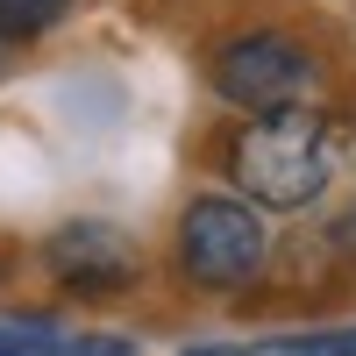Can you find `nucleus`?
Returning a JSON list of instances; mask_svg holds the SVG:
<instances>
[{
  "label": "nucleus",
  "instance_id": "1",
  "mask_svg": "<svg viewBox=\"0 0 356 356\" xmlns=\"http://www.w3.org/2000/svg\"><path fill=\"white\" fill-rule=\"evenodd\" d=\"M228 186L250 207H271V214H292V207H314L328 193V178L342 164V129L307 107H278V114H250L243 129L228 136Z\"/></svg>",
  "mask_w": 356,
  "mask_h": 356
},
{
  "label": "nucleus",
  "instance_id": "2",
  "mask_svg": "<svg viewBox=\"0 0 356 356\" xmlns=\"http://www.w3.org/2000/svg\"><path fill=\"white\" fill-rule=\"evenodd\" d=\"M271 264V221L243 193H200L178 214V278L193 292H250Z\"/></svg>",
  "mask_w": 356,
  "mask_h": 356
},
{
  "label": "nucleus",
  "instance_id": "3",
  "mask_svg": "<svg viewBox=\"0 0 356 356\" xmlns=\"http://www.w3.org/2000/svg\"><path fill=\"white\" fill-rule=\"evenodd\" d=\"M207 79L235 114H278V107H307L321 86V57L307 36L292 29H235L228 43H214Z\"/></svg>",
  "mask_w": 356,
  "mask_h": 356
},
{
  "label": "nucleus",
  "instance_id": "4",
  "mask_svg": "<svg viewBox=\"0 0 356 356\" xmlns=\"http://www.w3.org/2000/svg\"><path fill=\"white\" fill-rule=\"evenodd\" d=\"M43 264H50V278L65 285L72 300H122V292H136V278H143V250L122 228H107V221L50 228Z\"/></svg>",
  "mask_w": 356,
  "mask_h": 356
},
{
  "label": "nucleus",
  "instance_id": "5",
  "mask_svg": "<svg viewBox=\"0 0 356 356\" xmlns=\"http://www.w3.org/2000/svg\"><path fill=\"white\" fill-rule=\"evenodd\" d=\"M0 356H136L129 335H79L50 314H0Z\"/></svg>",
  "mask_w": 356,
  "mask_h": 356
},
{
  "label": "nucleus",
  "instance_id": "6",
  "mask_svg": "<svg viewBox=\"0 0 356 356\" xmlns=\"http://www.w3.org/2000/svg\"><path fill=\"white\" fill-rule=\"evenodd\" d=\"M243 356H356V321H349V328H307V335H271V342H250Z\"/></svg>",
  "mask_w": 356,
  "mask_h": 356
},
{
  "label": "nucleus",
  "instance_id": "7",
  "mask_svg": "<svg viewBox=\"0 0 356 356\" xmlns=\"http://www.w3.org/2000/svg\"><path fill=\"white\" fill-rule=\"evenodd\" d=\"M72 15V0H0V43H29Z\"/></svg>",
  "mask_w": 356,
  "mask_h": 356
},
{
  "label": "nucleus",
  "instance_id": "8",
  "mask_svg": "<svg viewBox=\"0 0 356 356\" xmlns=\"http://www.w3.org/2000/svg\"><path fill=\"white\" fill-rule=\"evenodd\" d=\"M328 235H335V257H342V264H349V271H356V200L342 207V221H335Z\"/></svg>",
  "mask_w": 356,
  "mask_h": 356
},
{
  "label": "nucleus",
  "instance_id": "9",
  "mask_svg": "<svg viewBox=\"0 0 356 356\" xmlns=\"http://www.w3.org/2000/svg\"><path fill=\"white\" fill-rule=\"evenodd\" d=\"M193 356H228V349H193Z\"/></svg>",
  "mask_w": 356,
  "mask_h": 356
}]
</instances>
